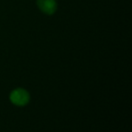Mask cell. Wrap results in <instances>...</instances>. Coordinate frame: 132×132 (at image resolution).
Segmentation results:
<instances>
[{"label":"cell","instance_id":"1","mask_svg":"<svg viewBox=\"0 0 132 132\" xmlns=\"http://www.w3.org/2000/svg\"><path fill=\"white\" fill-rule=\"evenodd\" d=\"M10 100L14 104L17 106H25L30 101L28 92L23 88L15 89L10 94Z\"/></svg>","mask_w":132,"mask_h":132},{"label":"cell","instance_id":"2","mask_svg":"<svg viewBox=\"0 0 132 132\" xmlns=\"http://www.w3.org/2000/svg\"><path fill=\"white\" fill-rule=\"evenodd\" d=\"M37 5L42 12L47 14H53L57 9V3L55 0H37Z\"/></svg>","mask_w":132,"mask_h":132}]
</instances>
